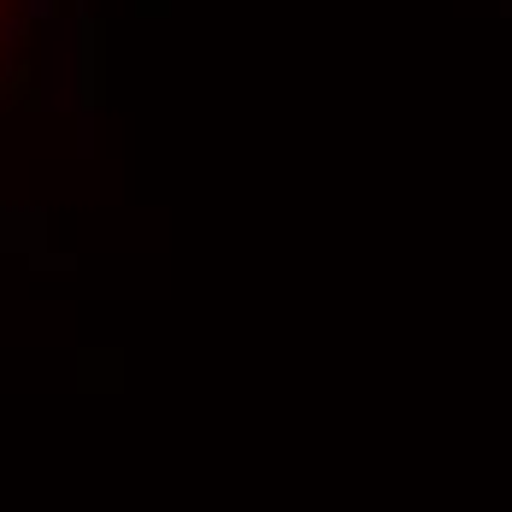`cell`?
Instances as JSON below:
<instances>
[{
  "mask_svg": "<svg viewBox=\"0 0 512 512\" xmlns=\"http://www.w3.org/2000/svg\"><path fill=\"white\" fill-rule=\"evenodd\" d=\"M30 30H36V0H0V83H12L30 48Z\"/></svg>",
  "mask_w": 512,
  "mask_h": 512,
  "instance_id": "cell-1",
  "label": "cell"
}]
</instances>
